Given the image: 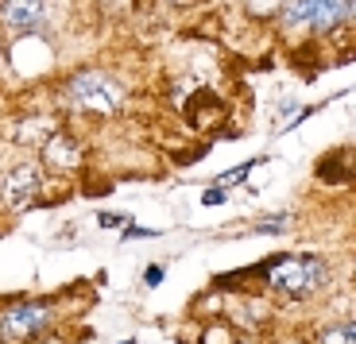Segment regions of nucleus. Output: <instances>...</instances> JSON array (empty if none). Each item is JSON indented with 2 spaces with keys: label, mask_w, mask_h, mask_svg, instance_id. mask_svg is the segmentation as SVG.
Masks as SVG:
<instances>
[{
  "label": "nucleus",
  "mask_w": 356,
  "mask_h": 344,
  "mask_svg": "<svg viewBox=\"0 0 356 344\" xmlns=\"http://www.w3.org/2000/svg\"><path fill=\"white\" fill-rule=\"evenodd\" d=\"M325 279H330V267L314 256H283L271 259V267H267V283L291 298H310L314 290L325 286Z\"/></svg>",
  "instance_id": "nucleus-1"
},
{
  "label": "nucleus",
  "mask_w": 356,
  "mask_h": 344,
  "mask_svg": "<svg viewBox=\"0 0 356 344\" xmlns=\"http://www.w3.org/2000/svg\"><path fill=\"white\" fill-rule=\"evenodd\" d=\"M120 85H116L108 74L101 70H86V74H74L70 81H66V101H70L74 108H81V113H97V116H108L120 108Z\"/></svg>",
  "instance_id": "nucleus-2"
},
{
  "label": "nucleus",
  "mask_w": 356,
  "mask_h": 344,
  "mask_svg": "<svg viewBox=\"0 0 356 344\" xmlns=\"http://www.w3.org/2000/svg\"><path fill=\"white\" fill-rule=\"evenodd\" d=\"M348 19H353V0H291L283 8V24L306 31H333Z\"/></svg>",
  "instance_id": "nucleus-3"
},
{
  "label": "nucleus",
  "mask_w": 356,
  "mask_h": 344,
  "mask_svg": "<svg viewBox=\"0 0 356 344\" xmlns=\"http://www.w3.org/2000/svg\"><path fill=\"white\" fill-rule=\"evenodd\" d=\"M54 309L47 302H12L0 309V344H24L51 329Z\"/></svg>",
  "instance_id": "nucleus-4"
},
{
  "label": "nucleus",
  "mask_w": 356,
  "mask_h": 344,
  "mask_svg": "<svg viewBox=\"0 0 356 344\" xmlns=\"http://www.w3.org/2000/svg\"><path fill=\"white\" fill-rule=\"evenodd\" d=\"M39 186H43V170L39 167H12L8 178H4L0 197H4L8 209H27L39 197Z\"/></svg>",
  "instance_id": "nucleus-5"
},
{
  "label": "nucleus",
  "mask_w": 356,
  "mask_h": 344,
  "mask_svg": "<svg viewBox=\"0 0 356 344\" xmlns=\"http://www.w3.org/2000/svg\"><path fill=\"white\" fill-rule=\"evenodd\" d=\"M0 19L8 31H35L47 24V0H4Z\"/></svg>",
  "instance_id": "nucleus-6"
},
{
  "label": "nucleus",
  "mask_w": 356,
  "mask_h": 344,
  "mask_svg": "<svg viewBox=\"0 0 356 344\" xmlns=\"http://www.w3.org/2000/svg\"><path fill=\"white\" fill-rule=\"evenodd\" d=\"M43 159L51 163L54 170H70L74 163H78V147H70V140H66V136H51V140H47Z\"/></svg>",
  "instance_id": "nucleus-7"
},
{
  "label": "nucleus",
  "mask_w": 356,
  "mask_h": 344,
  "mask_svg": "<svg viewBox=\"0 0 356 344\" xmlns=\"http://www.w3.org/2000/svg\"><path fill=\"white\" fill-rule=\"evenodd\" d=\"M318 344H356V325L353 321H341V325H330L318 336Z\"/></svg>",
  "instance_id": "nucleus-8"
},
{
  "label": "nucleus",
  "mask_w": 356,
  "mask_h": 344,
  "mask_svg": "<svg viewBox=\"0 0 356 344\" xmlns=\"http://www.w3.org/2000/svg\"><path fill=\"white\" fill-rule=\"evenodd\" d=\"M286 224V217H275V221H259V232H271V236H279V229Z\"/></svg>",
  "instance_id": "nucleus-9"
},
{
  "label": "nucleus",
  "mask_w": 356,
  "mask_h": 344,
  "mask_svg": "<svg viewBox=\"0 0 356 344\" xmlns=\"http://www.w3.org/2000/svg\"><path fill=\"white\" fill-rule=\"evenodd\" d=\"M124 236H128V240H147V236H155V229H140V224H128Z\"/></svg>",
  "instance_id": "nucleus-10"
},
{
  "label": "nucleus",
  "mask_w": 356,
  "mask_h": 344,
  "mask_svg": "<svg viewBox=\"0 0 356 344\" xmlns=\"http://www.w3.org/2000/svg\"><path fill=\"white\" fill-rule=\"evenodd\" d=\"M205 205H221V190H209V194H205Z\"/></svg>",
  "instance_id": "nucleus-11"
},
{
  "label": "nucleus",
  "mask_w": 356,
  "mask_h": 344,
  "mask_svg": "<svg viewBox=\"0 0 356 344\" xmlns=\"http://www.w3.org/2000/svg\"><path fill=\"white\" fill-rule=\"evenodd\" d=\"M39 344H63V341H39Z\"/></svg>",
  "instance_id": "nucleus-12"
}]
</instances>
